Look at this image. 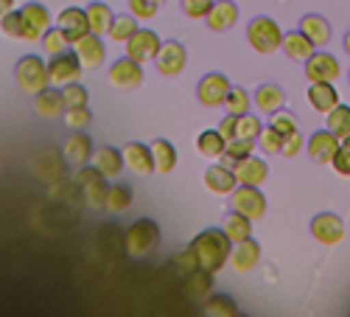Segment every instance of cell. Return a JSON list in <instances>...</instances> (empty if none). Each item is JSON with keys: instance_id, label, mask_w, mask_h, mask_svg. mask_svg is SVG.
<instances>
[{"instance_id": "obj_32", "label": "cell", "mask_w": 350, "mask_h": 317, "mask_svg": "<svg viewBox=\"0 0 350 317\" xmlns=\"http://www.w3.org/2000/svg\"><path fill=\"white\" fill-rule=\"evenodd\" d=\"M221 230L227 233V239L232 244H239V242H244V239L252 236V219L244 216V214H239V211H230L224 216V222H221Z\"/></svg>"}, {"instance_id": "obj_40", "label": "cell", "mask_w": 350, "mask_h": 317, "mask_svg": "<svg viewBox=\"0 0 350 317\" xmlns=\"http://www.w3.org/2000/svg\"><path fill=\"white\" fill-rule=\"evenodd\" d=\"M339 140L350 135V107L347 104H336L331 112H328V127Z\"/></svg>"}, {"instance_id": "obj_11", "label": "cell", "mask_w": 350, "mask_h": 317, "mask_svg": "<svg viewBox=\"0 0 350 317\" xmlns=\"http://www.w3.org/2000/svg\"><path fill=\"white\" fill-rule=\"evenodd\" d=\"M230 79L224 73H208V76H202L199 84H196V99L205 104V107H224V99L230 93Z\"/></svg>"}, {"instance_id": "obj_22", "label": "cell", "mask_w": 350, "mask_h": 317, "mask_svg": "<svg viewBox=\"0 0 350 317\" xmlns=\"http://www.w3.org/2000/svg\"><path fill=\"white\" fill-rule=\"evenodd\" d=\"M236 20H239V3L236 0H216L211 14L205 17L211 31H230V28L236 25Z\"/></svg>"}, {"instance_id": "obj_15", "label": "cell", "mask_w": 350, "mask_h": 317, "mask_svg": "<svg viewBox=\"0 0 350 317\" xmlns=\"http://www.w3.org/2000/svg\"><path fill=\"white\" fill-rule=\"evenodd\" d=\"M154 65H157V71H160L163 76H180V73L185 71V65H188V51H185V45L177 42V40L163 42Z\"/></svg>"}, {"instance_id": "obj_6", "label": "cell", "mask_w": 350, "mask_h": 317, "mask_svg": "<svg viewBox=\"0 0 350 317\" xmlns=\"http://www.w3.org/2000/svg\"><path fill=\"white\" fill-rule=\"evenodd\" d=\"M230 208L255 222L267 214V196L260 191V186H236L230 194Z\"/></svg>"}, {"instance_id": "obj_49", "label": "cell", "mask_w": 350, "mask_h": 317, "mask_svg": "<svg viewBox=\"0 0 350 317\" xmlns=\"http://www.w3.org/2000/svg\"><path fill=\"white\" fill-rule=\"evenodd\" d=\"M213 3H216V0H183V12L191 20H205L211 14Z\"/></svg>"}, {"instance_id": "obj_52", "label": "cell", "mask_w": 350, "mask_h": 317, "mask_svg": "<svg viewBox=\"0 0 350 317\" xmlns=\"http://www.w3.org/2000/svg\"><path fill=\"white\" fill-rule=\"evenodd\" d=\"M174 267H180L183 272H193V270L199 267V262H196V253L191 250V244H188L183 253L174 255Z\"/></svg>"}, {"instance_id": "obj_43", "label": "cell", "mask_w": 350, "mask_h": 317, "mask_svg": "<svg viewBox=\"0 0 350 317\" xmlns=\"http://www.w3.org/2000/svg\"><path fill=\"white\" fill-rule=\"evenodd\" d=\"M62 99H65V110L87 107V104H90V90H87L81 81H70V84H65V88H62Z\"/></svg>"}, {"instance_id": "obj_10", "label": "cell", "mask_w": 350, "mask_h": 317, "mask_svg": "<svg viewBox=\"0 0 350 317\" xmlns=\"http://www.w3.org/2000/svg\"><path fill=\"white\" fill-rule=\"evenodd\" d=\"M109 84L115 90H135L143 84V65L135 62L132 56H121L109 65Z\"/></svg>"}, {"instance_id": "obj_21", "label": "cell", "mask_w": 350, "mask_h": 317, "mask_svg": "<svg viewBox=\"0 0 350 317\" xmlns=\"http://www.w3.org/2000/svg\"><path fill=\"white\" fill-rule=\"evenodd\" d=\"M260 262V242H255L252 236L239 242V244H232L230 250V267L236 270V272H250L252 267H258Z\"/></svg>"}, {"instance_id": "obj_51", "label": "cell", "mask_w": 350, "mask_h": 317, "mask_svg": "<svg viewBox=\"0 0 350 317\" xmlns=\"http://www.w3.org/2000/svg\"><path fill=\"white\" fill-rule=\"evenodd\" d=\"M303 149H306V138H303V132H291V135L283 138V149H280V155H286V157H297Z\"/></svg>"}, {"instance_id": "obj_19", "label": "cell", "mask_w": 350, "mask_h": 317, "mask_svg": "<svg viewBox=\"0 0 350 317\" xmlns=\"http://www.w3.org/2000/svg\"><path fill=\"white\" fill-rule=\"evenodd\" d=\"M93 140H90V135H87L84 129H73L68 138H65V143H62V155L70 160V163H76V166H84V163H90L93 160Z\"/></svg>"}, {"instance_id": "obj_47", "label": "cell", "mask_w": 350, "mask_h": 317, "mask_svg": "<svg viewBox=\"0 0 350 317\" xmlns=\"http://www.w3.org/2000/svg\"><path fill=\"white\" fill-rule=\"evenodd\" d=\"M260 129H264V124H260V118H258L255 112H244V115H239V132H236V138L258 140Z\"/></svg>"}, {"instance_id": "obj_16", "label": "cell", "mask_w": 350, "mask_h": 317, "mask_svg": "<svg viewBox=\"0 0 350 317\" xmlns=\"http://www.w3.org/2000/svg\"><path fill=\"white\" fill-rule=\"evenodd\" d=\"M73 51H76V56H79V62H81V68H87V71H96L98 65H104V60H107V45H104V40L98 37V34H84L81 40H76L73 42Z\"/></svg>"}, {"instance_id": "obj_5", "label": "cell", "mask_w": 350, "mask_h": 317, "mask_svg": "<svg viewBox=\"0 0 350 317\" xmlns=\"http://www.w3.org/2000/svg\"><path fill=\"white\" fill-rule=\"evenodd\" d=\"M76 183L79 188L84 191V199L90 208H107V191H109V183L101 171L93 166V163H84L79 166V175H76Z\"/></svg>"}, {"instance_id": "obj_45", "label": "cell", "mask_w": 350, "mask_h": 317, "mask_svg": "<svg viewBox=\"0 0 350 317\" xmlns=\"http://www.w3.org/2000/svg\"><path fill=\"white\" fill-rule=\"evenodd\" d=\"M258 147H260V152H264V155H280L283 135L275 132L272 127H264V129H260V135H258Z\"/></svg>"}, {"instance_id": "obj_29", "label": "cell", "mask_w": 350, "mask_h": 317, "mask_svg": "<svg viewBox=\"0 0 350 317\" xmlns=\"http://www.w3.org/2000/svg\"><path fill=\"white\" fill-rule=\"evenodd\" d=\"M152 155H154V171L157 175H171L174 168H177V147H174L171 140L165 138H157L152 140Z\"/></svg>"}, {"instance_id": "obj_30", "label": "cell", "mask_w": 350, "mask_h": 317, "mask_svg": "<svg viewBox=\"0 0 350 317\" xmlns=\"http://www.w3.org/2000/svg\"><path fill=\"white\" fill-rule=\"evenodd\" d=\"M252 104H255V110L272 115L275 110H280L286 104V93H283V88H278V84H260V88L252 93Z\"/></svg>"}, {"instance_id": "obj_37", "label": "cell", "mask_w": 350, "mask_h": 317, "mask_svg": "<svg viewBox=\"0 0 350 317\" xmlns=\"http://www.w3.org/2000/svg\"><path fill=\"white\" fill-rule=\"evenodd\" d=\"M255 143H258V140H250V138H232V140H227L224 155L219 157V163H224V166H230V168H232L239 160H244V157L255 155Z\"/></svg>"}, {"instance_id": "obj_39", "label": "cell", "mask_w": 350, "mask_h": 317, "mask_svg": "<svg viewBox=\"0 0 350 317\" xmlns=\"http://www.w3.org/2000/svg\"><path fill=\"white\" fill-rule=\"evenodd\" d=\"M140 20L135 17V14H115V20H112V25H109V34L107 37H112L115 42H126L135 31H137V25Z\"/></svg>"}, {"instance_id": "obj_27", "label": "cell", "mask_w": 350, "mask_h": 317, "mask_svg": "<svg viewBox=\"0 0 350 317\" xmlns=\"http://www.w3.org/2000/svg\"><path fill=\"white\" fill-rule=\"evenodd\" d=\"M297 28H300V31H303L317 48H323V45L331 42V25H328V20H325L323 14H303Z\"/></svg>"}, {"instance_id": "obj_17", "label": "cell", "mask_w": 350, "mask_h": 317, "mask_svg": "<svg viewBox=\"0 0 350 317\" xmlns=\"http://www.w3.org/2000/svg\"><path fill=\"white\" fill-rule=\"evenodd\" d=\"M56 25L65 31L68 42L73 45L76 40H81L84 34H90V20H87V12L79 9V6H68L59 12V17H56Z\"/></svg>"}, {"instance_id": "obj_2", "label": "cell", "mask_w": 350, "mask_h": 317, "mask_svg": "<svg viewBox=\"0 0 350 317\" xmlns=\"http://www.w3.org/2000/svg\"><path fill=\"white\" fill-rule=\"evenodd\" d=\"M124 247L132 258L140 255H149L160 247V227L154 219H137L126 227V236H124Z\"/></svg>"}, {"instance_id": "obj_44", "label": "cell", "mask_w": 350, "mask_h": 317, "mask_svg": "<svg viewBox=\"0 0 350 317\" xmlns=\"http://www.w3.org/2000/svg\"><path fill=\"white\" fill-rule=\"evenodd\" d=\"M62 118H65L68 129H87L93 124V112L87 107H70V110L62 112Z\"/></svg>"}, {"instance_id": "obj_56", "label": "cell", "mask_w": 350, "mask_h": 317, "mask_svg": "<svg viewBox=\"0 0 350 317\" xmlns=\"http://www.w3.org/2000/svg\"><path fill=\"white\" fill-rule=\"evenodd\" d=\"M342 149H347V152H350V135H347V138H342Z\"/></svg>"}, {"instance_id": "obj_34", "label": "cell", "mask_w": 350, "mask_h": 317, "mask_svg": "<svg viewBox=\"0 0 350 317\" xmlns=\"http://www.w3.org/2000/svg\"><path fill=\"white\" fill-rule=\"evenodd\" d=\"M185 290H188V295H191L193 301H205V298L213 292V272H211V270L196 267L193 272H188Z\"/></svg>"}, {"instance_id": "obj_23", "label": "cell", "mask_w": 350, "mask_h": 317, "mask_svg": "<svg viewBox=\"0 0 350 317\" xmlns=\"http://www.w3.org/2000/svg\"><path fill=\"white\" fill-rule=\"evenodd\" d=\"M306 96H308V104L323 115H328L339 104V90L334 88V81H311Z\"/></svg>"}, {"instance_id": "obj_48", "label": "cell", "mask_w": 350, "mask_h": 317, "mask_svg": "<svg viewBox=\"0 0 350 317\" xmlns=\"http://www.w3.org/2000/svg\"><path fill=\"white\" fill-rule=\"evenodd\" d=\"M0 31H3L9 40H20L23 37V17H20V9L14 12H9V14H3L0 17Z\"/></svg>"}, {"instance_id": "obj_55", "label": "cell", "mask_w": 350, "mask_h": 317, "mask_svg": "<svg viewBox=\"0 0 350 317\" xmlns=\"http://www.w3.org/2000/svg\"><path fill=\"white\" fill-rule=\"evenodd\" d=\"M12 9H14V0H0V17L9 14Z\"/></svg>"}, {"instance_id": "obj_26", "label": "cell", "mask_w": 350, "mask_h": 317, "mask_svg": "<svg viewBox=\"0 0 350 317\" xmlns=\"http://www.w3.org/2000/svg\"><path fill=\"white\" fill-rule=\"evenodd\" d=\"M34 110H37V115H42V118H59V115L65 112L62 90L53 88V84H48L45 90H40L34 96Z\"/></svg>"}, {"instance_id": "obj_3", "label": "cell", "mask_w": 350, "mask_h": 317, "mask_svg": "<svg viewBox=\"0 0 350 317\" xmlns=\"http://www.w3.org/2000/svg\"><path fill=\"white\" fill-rule=\"evenodd\" d=\"M247 42L260 56L275 53L283 45V31H280L278 20H272V17H255V20H250V25H247Z\"/></svg>"}, {"instance_id": "obj_4", "label": "cell", "mask_w": 350, "mask_h": 317, "mask_svg": "<svg viewBox=\"0 0 350 317\" xmlns=\"http://www.w3.org/2000/svg\"><path fill=\"white\" fill-rule=\"evenodd\" d=\"M14 79H17V84L25 90V93H40V90H45L48 84H51V79H48V62L42 60V56H37V53H25V56H20V62L14 65Z\"/></svg>"}, {"instance_id": "obj_1", "label": "cell", "mask_w": 350, "mask_h": 317, "mask_svg": "<svg viewBox=\"0 0 350 317\" xmlns=\"http://www.w3.org/2000/svg\"><path fill=\"white\" fill-rule=\"evenodd\" d=\"M191 250L196 253V262L202 270H211L213 275L224 270V264L230 262V250H232V242L227 239V233L221 227H208L202 230L199 236H193L191 242Z\"/></svg>"}, {"instance_id": "obj_33", "label": "cell", "mask_w": 350, "mask_h": 317, "mask_svg": "<svg viewBox=\"0 0 350 317\" xmlns=\"http://www.w3.org/2000/svg\"><path fill=\"white\" fill-rule=\"evenodd\" d=\"M132 199H135V191H132L129 183H124V180L109 183V191H107V211L124 214V211L132 208Z\"/></svg>"}, {"instance_id": "obj_50", "label": "cell", "mask_w": 350, "mask_h": 317, "mask_svg": "<svg viewBox=\"0 0 350 317\" xmlns=\"http://www.w3.org/2000/svg\"><path fill=\"white\" fill-rule=\"evenodd\" d=\"M157 6L154 0H129V14H135L137 20H152L157 14Z\"/></svg>"}, {"instance_id": "obj_35", "label": "cell", "mask_w": 350, "mask_h": 317, "mask_svg": "<svg viewBox=\"0 0 350 317\" xmlns=\"http://www.w3.org/2000/svg\"><path fill=\"white\" fill-rule=\"evenodd\" d=\"M224 147H227V140L219 129H205V132H199L196 138V149L202 157H211V160H219L224 155Z\"/></svg>"}, {"instance_id": "obj_31", "label": "cell", "mask_w": 350, "mask_h": 317, "mask_svg": "<svg viewBox=\"0 0 350 317\" xmlns=\"http://www.w3.org/2000/svg\"><path fill=\"white\" fill-rule=\"evenodd\" d=\"M65 160L68 157H62L56 149H45L37 160H34V171L45 180V183H51V180H56V177H62L65 175Z\"/></svg>"}, {"instance_id": "obj_8", "label": "cell", "mask_w": 350, "mask_h": 317, "mask_svg": "<svg viewBox=\"0 0 350 317\" xmlns=\"http://www.w3.org/2000/svg\"><path fill=\"white\" fill-rule=\"evenodd\" d=\"M160 34L152 31V28H137V31L126 40V56H132L135 62L146 65V62H154L157 53H160Z\"/></svg>"}, {"instance_id": "obj_36", "label": "cell", "mask_w": 350, "mask_h": 317, "mask_svg": "<svg viewBox=\"0 0 350 317\" xmlns=\"http://www.w3.org/2000/svg\"><path fill=\"white\" fill-rule=\"evenodd\" d=\"M84 12H87V20H90V31H93V34H98V37L109 34V25H112L115 14H112V9H109L107 3L96 0V3H90Z\"/></svg>"}, {"instance_id": "obj_46", "label": "cell", "mask_w": 350, "mask_h": 317, "mask_svg": "<svg viewBox=\"0 0 350 317\" xmlns=\"http://www.w3.org/2000/svg\"><path fill=\"white\" fill-rule=\"evenodd\" d=\"M269 127L286 138V135H291V132H297V118H295V115H291L288 110H283V107H280V110H275V112H272Z\"/></svg>"}, {"instance_id": "obj_24", "label": "cell", "mask_w": 350, "mask_h": 317, "mask_svg": "<svg viewBox=\"0 0 350 317\" xmlns=\"http://www.w3.org/2000/svg\"><path fill=\"white\" fill-rule=\"evenodd\" d=\"M101 175L109 180V177H118L121 171H124V149H115V147H101L93 152V160H90Z\"/></svg>"}, {"instance_id": "obj_9", "label": "cell", "mask_w": 350, "mask_h": 317, "mask_svg": "<svg viewBox=\"0 0 350 317\" xmlns=\"http://www.w3.org/2000/svg\"><path fill=\"white\" fill-rule=\"evenodd\" d=\"M20 17H23V37L25 42H40L42 34L51 28V12L45 3H25L20 9Z\"/></svg>"}, {"instance_id": "obj_20", "label": "cell", "mask_w": 350, "mask_h": 317, "mask_svg": "<svg viewBox=\"0 0 350 317\" xmlns=\"http://www.w3.org/2000/svg\"><path fill=\"white\" fill-rule=\"evenodd\" d=\"M124 163L126 168H132L135 175L140 177H149L154 171V155H152V147H146L140 140H132L124 147Z\"/></svg>"}, {"instance_id": "obj_41", "label": "cell", "mask_w": 350, "mask_h": 317, "mask_svg": "<svg viewBox=\"0 0 350 317\" xmlns=\"http://www.w3.org/2000/svg\"><path fill=\"white\" fill-rule=\"evenodd\" d=\"M42 51L48 53V56H56V53H62V51H68V37H65V31H62V28L59 25H51L48 28V31L42 34Z\"/></svg>"}, {"instance_id": "obj_54", "label": "cell", "mask_w": 350, "mask_h": 317, "mask_svg": "<svg viewBox=\"0 0 350 317\" xmlns=\"http://www.w3.org/2000/svg\"><path fill=\"white\" fill-rule=\"evenodd\" d=\"M331 166L336 168V175H342V177H350V152L339 147V152L334 155V160H331Z\"/></svg>"}, {"instance_id": "obj_7", "label": "cell", "mask_w": 350, "mask_h": 317, "mask_svg": "<svg viewBox=\"0 0 350 317\" xmlns=\"http://www.w3.org/2000/svg\"><path fill=\"white\" fill-rule=\"evenodd\" d=\"M81 76V62L76 51H62L56 56H48V79L53 88H65L70 81H79Z\"/></svg>"}, {"instance_id": "obj_18", "label": "cell", "mask_w": 350, "mask_h": 317, "mask_svg": "<svg viewBox=\"0 0 350 317\" xmlns=\"http://www.w3.org/2000/svg\"><path fill=\"white\" fill-rule=\"evenodd\" d=\"M232 171H236V180L239 186H264L267 177H269V166L264 157L258 155H250L244 160H239L236 166H232Z\"/></svg>"}, {"instance_id": "obj_42", "label": "cell", "mask_w": 350, "mask_h": 317, "mask_svg": "<svg viewBox=\"0 0 350 317\" xmlns=\"http://www.w3.org/2000/svg\"><path fill=\"white\" fill-rule=\"evenodd\" d=\"M250 107H252V96H250L244 88H230V93H227V99H224V110H227V112L244 115V112H250Z\"/></svg>"}, {"instance_id": "obj_12", "label": "cell", "mask_w": 350, "mask_h": 317, "mask_svg": "<svg viewBox=\"0 0 350 317\" xmlns=\"http://www.w3.org/2000/svg\"><path fill=\"white\" fill-rule=\"evenodd\" d=\"M303 68H306V79L308 81H336L339 73H342L339 60L328 51H314Z\"/></svg>"}, {"instance_id": "obj_28", "label": "cell", "mask_w": 350, "mask_h": 317, "mask_svg": "<svg viewBox=\"0 0 350 317\" xmlns=\"http://www.w3.org/2000/svg\"><path fill=\"white\" fill-rule=\"evenodd\" d=\"M283 51H286V56H288V60H295V62H306L308 60V56L317 51V45L300 31V28H297V31H286L283 34V45H280Z\"/></svg>"}, {"instance_id": "obj_53", "label": "cell", "mask_w": 350, "mask_h": 317, "mask_svg": "<svg viewBox=\"0 0 350 317\" xmlns=\"http://www.w3.org/2000/svg\"><path fill=\"white\" fill-rule=\"evenodd\" d=\"M221 135H224V140H232L236 138V132H239V115H232V112H227L224 118H221V124L216 127Z\"/></svg>"}, {"instance_id": "obj_57", "label": "cell", "mask_w": 350, "mask_h": 317, "mask_svg": "<svg viewBox=\"0 0 350 317\" xmlns=\"http://www.w3.org/2000/svg\"><path fill=\"white\" fill-rule=\"evenodd\" d=\"M345 51H347V53H350V31H347V34H345Z\"/></svg>"}, {"instance_id": "obj_13", "label": "cell", "mask_w": 350, "mask_h": 317, "mask_svg": "<svg viewBox=\"0 0 350 317\" xmlns=\"http://www.w3.org/2000/svg\"><path fill=\"white\" fill-rule=\"evenodd\" d=\"M311 236L319 242V244H339L345 239V222L331 214V211H323L311 219Z\"/></svg>"}, {"instance_id": "obj_14", "label": "cell", "mask_w": 350, "mask_h": 317, "mask_svg": "<svg viewBox=\"0 0 350 317\" xmlns=\"http://www.w3.org/2000/svg\"><path fill=\"white\" fill-rule=\"evenodd\" d=\"M339 147H342V140H339L331 129H317V132L306 140L308 157H311L314 163H323V166H328V163L334 160V155L339 152Z\"/></svg>"}, {"instance_id": "obj_38", "label": "cell", "mask_w": 350, "mask_h": 317, "mask_svg": "<svg viewBox=\"0 0 350 317\" xmlns=\"http://www.w3.org/2000/svg\"><path fill=\"white\" fill-rule=\"evenodd\" d=\"M202 312L208 317H236L239 314V306L230 295H221V292H211L205 301H202Z\"/></svg>"}, {"instance_id": "obj_58", "label": "cell", "mask_w": 350, "mask_h": 317, "mask_svg": "<svg viewBox=\"0 0 350 317\" xmlns=\"http://www.w3.org/2000/svg\"><path fill=\"white\" fill-rule=\"evenodd\" d=\"M154 3H163V0H154Z\"/></svg>"}, {"instance_id": "obj_25", "label": "cell", "mask_w": 350, "mask_h": 317, "mask_svg": "<svg viewBox=\"0 0 350 317\" xmlns=\"http://www.w3.org/2000/svg\"><path fill=\"white\" fill-rule=\"evenodd\" d=\"M205 186H208V191H213V194H232V188L239 186L236 171H232L230 166H224V163L208 166V168H205Z\"/></svg>"}]
</instances>
